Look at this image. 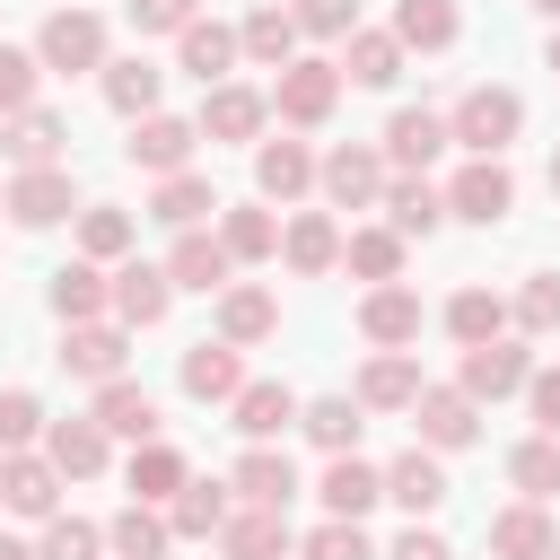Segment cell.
<instances>
[{"label":"cell","instance_id":"6da1fadb","mask_svg":"<svg viewBox=\"0 0 560 560\" xmlns=\"http://www.w3.org/2000/svg\"><path fill=\"white\" fill-rule=\"evenodd\" d=\"M446 131H455V149H472V158H499V149L525 131V96H516V88H472V96L446 114Z\"/></svg>","mask_w":560,"mask_h":560},{"label":"cell","instance_id":"7a4b0ae2","mask_svg":"<svg viewBox=\"0 0 560 560\" xmlns=\"http://www.w3.org/2000/svg\"><path fill=\"white\" fill-rule=\"evenodd\" d=\"M332 105H341V61H306V52H298V61L271 79V114L298 122V131L332 122Z\"/></svg>","mask_w":560,"mask_h":560},{"label":"cell","instance_id":"3957f363","mask_svg":"<svg viewBox=\"0 0 560 560\" xmlns=\"http://www.w3.org/2000/svg\"><path fill=\"white\" fill-rule=\"evenodd\" d=\"M315 184H324V201H332V210H376V201H385V149L341 140V149L315 166Z\"/></svg>","mask_w":560,"mask_h":560},{"label":"cell","instance_id":"277c9868","mask_svg":"<svg viewBox=\"0 0 560 560\" xmlns=\"http://www.w3.org/2000/svg\"><path fill=\"white\" fill-rule=\"evenodd\" d=\"M35 61L44 70H105V18L96 9H52L44 35H35Z\"/></svg>","mask_w":560,"mask_h":560},{"label":"cell","instance_id":"5b68a950","mask_svg":"<svg viewBox=\"0 0 560 560\" xmlns=\"http://www.w3.org/2000/svg\"><path fill=\"white\" fill-rule=\"evenodd\" d=\"M192 149H201V122H184V114H140L131 140H122V158H131L140 175H184Z\"/></svg>","mask_w":560,"mask_h":560},{"label":"cell","instance_id":"8992f818","mask_svg":"<svg viewBox=\"0 0 560 560\" xmlns=\"http://www.w3.org/2000/svg\"><path fill=\"white\" fill-rule=\"evenodd\" d=\"M516 210V175L499 166V158H472L455 184H446V219H472V228H499Z\"/></svg>","mask_w":560,"mask_h":560},{"label":"cell","instance_id":"52a82bcc","mask_svg":"<svg viewBox=\"0 0 560 560\" xmlns=\"http://www.w3.org/2000/svg\"><path fill=\"white\" fill-rule=\"evenodd\" d=\"M0 210H9L18 228H61V219L79 210V192H70V166H18V184L0 192Z\"/></svg>","mask_w":560,"mask_h":560},{"label":"cell","instance_id":"ba28073f","mask_svg":"<svg viewBox=\"0 0 560 560\" xmlns=\"http://www.w3.org/2000/svg\"><path fill=\"white\" fill-rule=\"evenodd\" d=\"M525 376H534V359H525V341H472L464 350V368H455V385L472 394V402H499V394H525Z\"/></svg>","mask_w":560,"mask_h":560},{"label":"cell","instance_id":"9c48e42d","mask_svg":"<svg viewBox=\"0 0 560 560\" xmlns=\"http://www.w3.org/2000/svg\"><path fill=\"white\" fill-rule=\"evenodd\" d=\"M411 420H420V446H438V455H455V446L481 438V402H472L464 385H420Z\"/></svg>","mask_w":560,"mask_h":560},{"label":"cell","instance_id":"30bf717a","mask_svg":"<svg viewBox=\"0 0 560 560\" xmlns=\"http://www.w3.org/2000/svg\"><path fill=\"white\" fill-rule=\"evenodd\" d=\"M192 122H201V140H254V131L271 122V96H262V88H245V79H219V88L201 96V114H192Z\"/></svg>","mask_w":560,"mask_h":560},{"label":"cell","instance_id":"8fae6325","mask_svg":"<svg viewBox=\"0 0 560 560\" xmlns=\"http://www.w3.org/2000/svg\"><path fill=\"white\" fill-rule=\"evenodd\" d=\"M166 280L175 289H228L236 280V254H228V236H210V228H175V254H166Z\"/></svg>","mask_w":560,"mask_h":560},{"label":"cell","instance_id":"7c38bea8","mask_svg":"<svg viewBox=\"0 0 560 560\" xmlns=\"http://www.w3.org/2000/svg\"><path fill=\"white\" fill-rule=\"evenodd\" d=\"M0 508H18V516H61V464L52 455H0Z\"/></svg>","mask_w":560,"mask_h":560},{"label":"cell","instance_id":"4fadbf2b","mask_svg":"<svg viewBox=\"0 0 560 560\" xmlns=\"http://www.w3.org/2000/svg\"><path fill=\"white\" fill-rule=\"evenodd\" d=\"M359 332H368L376 350H411V341H420V298H411L402 280H376V289L359 298Z\"/></svg>","mask_w":560,"mask_h":560},{"label":"cell","instance_id":"5bb4252c","mask_svg":"<svg viewBox=\"0 0 560 560\" xmlns=\"http://www.w3.org/2000/svg\"><path fill=\"white\" fill-rule=\"evenodd\" d=\"M298 411H306V402H298V394H289L280 376H245V394L228 402V420H236V429H245L254 446H271L280 429H298Z\"/></svg>","mask_w":560,"mask_h":560},{"label":"cell","instance_id":"9a60e30c","mask_svg":"<svg viewBox=\"0 0 560 560\" xmlns=\"http://www.w3.org/2000/svg\"><path fill=\"white\" fill-rule=\"evenodd\" d=\"M105 446H114V438H105L96 411H79V420H44V455L61 464V481H96V472H105Z\"/></svg>","mask_w":560,"mask_h":560},{"label":"cell","instance_id":"2e32d148","mask_svg":"<svg viewBox=\"0 0 560 560\" xmlns=\"http://www.w3.org/2000/svg\"><path fill=\"white\" fill-rule=\"evenodd\" d=\"M166 306H175V280H166V262H122L114 271V324H166Z\"/></svg>","mask_w":560,"mask_h":560},{"label":"cell","instance_id":"e0dca14e","mask_svg":"<svg viewBox=\"0 0 560 560\" xmlns=\"http://www.w3.org/2000/svg\"><path fill=\"white\" fill-rule=\"evenodd\" d=\"M271 332H280V298L254 289V280H228V289H219V341L254 350V341H271Z\"/></svg>","mask_w":560,"mask_h":560},{"label":"cell","instance_id":"ac0fdd59","mask_svg":"<svg viewBox=\"0 0 560 560\" xmlns=\"http://www.w3.org/2000/svg\"><path fill=\"white\" fill-rule=\"evenodd\" d=\"M131 324H61V368L70 376H88V385H105V376H122V341Z\"/></svg>","mask_w":560,"mask_h":560},{"label":"cell","instance_id":"d6986e66","mask_svg":"<svg viewBox=\"0 0 560 560\" xmlns=\"http://www.w3.org/2000/svg\"><path fill=\"white\" fill-rule=\"evenodd\" d=\"M228 490H236L245 508H289V499H298V464H289L280 446H245L236 472H228Z\"/></svg>","mask_w":560,"mask_h":560},{"label":"cell","instance_id":"ffe728a7","mask_svg":"<svg viewBox=\"0 0 560 560\" xmlns=\"http://www.w3.org/2000/svg\"><path fill=\"white\" fill-rule=\"evenodd\" d=\"M341 79L394 88V79H402V35H394V26H350V35H341Z\"/></svg>","mask_w":560,"mask_h":560},{"label":"cell","instance_id":"44dd1931","mask_svg":"<svg viewBox=\"0 0 560 560\" xmlns=\"http://www.w3.org/2000/svg\"><path fill=\"white\" fill-rule=\"evenodd\" d=\"M315 184V149L306 140H254V192L262 201H298Z\"/></svg>","mask_w":560,"mask_h":560},{"label":"cell","instance_id":"7402d4cb","mask_svg":"<svg viewBox=\"0 0 560 560\" xmlns=\"http://www.w3.org/2000/svg\"><path fill=\"white\" fill-rule=\"evenodd\" d=\"M280 262H289L298 280H324V271L341 262V228H332L324 210H298V219L280 228Z\"/></svg>","mask_w":560,"mask_h":560},{"label":"cell","instance_id":"603a6c76","mask_svg":"<svg viewBox=\"0 0 560 560\" xmlns=\"http://www.w3.org/2000/svg\"><path fill=\"white\" fill-rule=\"evenodd\" d=\"M184 394H192V402H236V394H245L236 341H192V350H184Z\"/></svg>","mask_w":560,"mask_h":560},{"label":"cell","instance_id":"cb8c5ba5","mask_svg":"<svg viewBox=\"0 0 560 560\" xmlns=\"http://www.w3.org/2000/svg\"><path fill=\"white\" fill-rule=\"evenodd\" d=\"M96 420H105V438L149 446V438H158V394L131 385V376H105V385H96Z\"/></svg>","mask_w":560,"mask_h":560},{"label":"cell","instance_id":"d4e9b609","mask_svg":"<svg viewBox=\"0 0 560 560\" xmlns=\"http://www.w3.org/2000/svg\"><path fill=\"white\" fill-rule=\"evenodd\" d=\"M219 551L228 560H289V508H236L219 525Z\"/></svg>","mask_w":560,"mask_h":560},{"label":"cell","instance_id":"484cf974","mask_svg":"<svg viewBox=\"0 0 560 560\" xmlns=\"http://www.w3.org/2000/svg\"><path fill=\"white\" fill-rule=\"evenodd\" d=\"M236 52H245V44H236V26H219V18H192V26L175 35V61H184L201 88H219V79L236 70Z\"/></svg>","mask_w":560,"mask_h":560},{"label":"cell","instance_id":"4316f807","mask_svg":"<svg viewBox=\"0 0 560 560\" xmlns=\"http://www.w3.org/2000/svg\"><path fill=\"white\" fill-rule=\"evenodd\" d=\"M61 140H70V122H61L52 105H18L9 131H0V149H9L18 166H61Z\"/></svg>","mask_w":560,"mask_h":560},{"label":"cell","instance_id":"83f0119b","mask_svg":"<svg viewBox=\"0 0 560 560\" xmlns=\"http://www.w3.org/2000/svg\"><path fill=\"white\" fill-rule=\"evenodd\" d=\"M446 140H455V131H446V114H429V105H402V114L385 122V158H394L402 175H420Z\"/></svg>","mask_w":560,"mask_h":560},{"label":"cell","instance_id":"f1b7e54d","mask_svg":"<svg viewBox=\"0 0 560 560\" xmlns=\"http://www.w3.org/2000/svg\"><path fill=\"white\" fill-rule=\"evenodd\" d=\"M438 219H446V192L429 175H385V228L394 236H438Z\"/></svg>","mask_w":560,"mask_h":560},{"label":"cell","instance_id":"f546056e","mask_svg":"<svg viewBox=\"0 0 560 560\" xmlns=\"http://www.w3.org/2000/svg\"><path fill=\"white\" fill-rule=\"evenodd\" d=\"M359 402H368V411H411V402H420V359H411V350H376V359L359 368Z\"/></svg>","mask_w":560,"mask_h":560},{"label":"cell","instance_id":"4dcf8cb0","mask_svg":"<svg viewBox=\"0 0 560 560\" xmlns=\"http://www.w3.org/2000/svg\"><path fill=\"white\" fill-rule=\"evenodd\" d=\"M315 499H324V516H368V508L385 499V472L359 464V455H332L324 481H315Z\"/></svg>","mask_w":560,"mask_h":560},{"label":"cell","instance_id":"1f68e13d","mask_svg":"<svg viewBox=\"0 0 560 560\" xmlns=\"http://www.w3.org/2000/svg\"><path fill=\"white\" fill-rule=\"evenodd\" d=\"M385 499H394V508H411V516L446 508V472H438V446H411V455H394V464H385Z\"/></svg>","mask_w":560,"mask_h":560},{"label":"cell","instance_id":"d6a6232c","mask_svg":"<svg viewBox=\"0 0 560 560\" xmlns=\"http://www.w3.org/2000/svg\"><path fill=\"white\" fill-rule=\"evenodd\" d=\"M298 35H306V26H298V18L280 9V0H262V9H254V18L236 26L245 61H262V70H289V61H298Z\"/></svg>","mask_w":560,"mask_h":560},{"label":"cell","instance_id":"836d02e7","mask_svg":"<svg viewBox=\"0 0 560 560\" xmlns=\"http://www.w3.org/2000/svg\"><path fill=\"white\" fill-rule=\"evenodd\" d=\"M105 306H114V280H105V271H96L88 254L52 271V315H61V324H96Z\"/></svg>","mask_w":560,"mask_h":560},{"label":"cell","instance_id":"e575fe53","mask_svg":"<svg viewBox=\"0 0 560 560\" xmlns=\"http://www.w3.org/2000/svg\"><path fill=\"white\" fill-rule=\"evenodd\" d=\"M228 516H236V508H228V481H184V490L166 499V525H175V542H210Z\"/></svg>","mask_w":560,"mask_h":560},{"label":"cell","instance_id":"d590c367","mask_svg":"<svg viewBox=\"0 0 560 560\" xmlns=\"http://www.w3.org/2000/svg\"><path fill=\"white\" fill-rule=\"evenodd\" d=\"M166 542H175V525H166V508H149V499H131V508L105 525V551H114V560H166Z\"/></svg>","mask_w":560,"mask_h":560},{"label":"cell","instance_id":"8d00e7d4","mask_svg":"<svg viewBox=\"0 0 560 560\" xmlns=\"http://www.w3.org/2000/svg\"><path fill=\"white\" fill-rule=\"evenodd\" d=\"M542 551H551V516H542V499H516V508L490 516V560H542Z\"/></svg>","mask_w":560,"mask_h":560},{"label":"cell","instance_id":"74e56055","mask_svg":"<svg viewBox=\"0 0 560 560\" xmlns=\"http://www.w3.org/2000/svg\"><path fill=\"white\" fill-rule=\"evenodd\" d=\"M210 210H228L219 192H210V175H158V192H149V219H166V228H201Z\"/></svg>","mask_w":560,"mask_h":560},{"label":"cell","instance_id":"f35d334b","mask_svg":"<svg viewBox=\"0 0 560 560\" xmlns=\"http://www.w3.org/2000/svg\"><path fill=\"white\" fill-rule=\"evenodd\" d=\"M122 481H131V499H149V508H166L192 472H184V455L166 446V438H149V446H131V464H122Z\"/></svg>","mask_w":560,"mask_h":560},{"label":"cell","instance_id":"ab89813d","mask_svg":"<svg viewBox=\"0 0 560 560\" xmlns=\"http://www.w3.org/2000/svg\"><path fill=\"white\" fill-rule=\"evenodd\" d=\"M394 35H402V52H446L464 35V18H455V0H394Z\"/></svg>","mask_w":560,"mask_h":560},{"label":"cell","instance_id":"60d3db41","mask_svg":"<svg viewBox=\"0 0 560 560\" xmlns=\"http://www.w3.org/2000/svg\"><path fill=\"white\" fill-rule=\"evenodd\" d=\"M158 88H166V70L158 61H105V105L122 114V122H140V114H158Z\"/></svg>","mask_w":560,"mask_h":560},{"label":"cell","instance_id":"b9f144b4","mask_svg":"<svg viewBox=\"0 0 560 560\" xmlns=\"http://www.w3.org/2000/svg\"><path fill=\"white\" fill-rule=\"evenodd\" d=\"M359 411H368L359 394H324V402H306V411H298V429H306L324 455H350V446H359Z\"/></svg>","mask_w":560,"mask_h":560},{"label":"cell","instance_id":"7bdbcfd3","mask_svg":"<svg viewBox=\"0 0 560 560\" xmlns=\"http://www.w3.org/2000/svg\"><path fill=\"white\" fill-rule=\"evenodd\" d=\"M219 236H228L236 262H271V254H280V219H271L262 201H236V210L219 219Z\"/></svg>","mask_w":560,"mask_h":560},{"label":"cell","instance_id":"ee69618b","mask_svg":"<svg viewBox=\"0 0 560 560\" xmlns=\"http://www.w3.org/2000/svg\"><path fill=\"white\" fill-rule=\"evenodd\" d=\"M79 254H88V262H122V254H131V210L88 201V210H79Z\"/></svg>","mask_w":560,"mask_h":560},{"label":"cell","instance_id":"f6af8a7d","mask_svg":"<svg viewBox=\"0 0 560 560\" xmlns=\"http://www.w3.org/2000/svg\"><path fill=\"white\" fill-rule=\"evenodd\" d=\"M341 262L376 289V280H394V271H402V236H394V228H350V236H341Z\"/></svg>","mask_w":560,"mask_h":560},{"label":"cell","instance_id":"bcb514c9","mask_svg":"<svg viewBox=\"0 0 560 560\" xmlns=\"http://www.w3.org/2000/svg\"><path fill=\"white\" fill-rule=\"evenodd\" d=\"M446 332H455L464 350H472V341H499V332H508V306H499L490 289H455V298H446Z\"/></svg>","mask_w":560,"mask_h":560},{"label":"cell","instance_id":"7dc6e473","mask_svg":"<svg viewBox=\"0 0 560 560\" xmlns=\"http://www.w3.org/2000/svg\"><path fill=\"white\" fill-rule=\"evenodd\" d=\"M508 481H516L525 499H551V490H560V438H525V446L508 455Z\"/></svg>","mask_w":560,"mask_h":560},{"label":"cell","instance_id":"c3c4849f","mask_svg":"<svg viewBox=\"0 0 560 560\" xmlns=\"http://www.w3.org/2000/svg\"><path fill=\"white\" fill-rule=\"evenodd\" d=\"M96 551H105V525H88V516H44L35 560H96Z\"/></svg>","mask_w":560,"mask_h":560},{"label":"cell","instance_id":"681fc988","mask_svg":"<svg viewBox=\"0 0 560 560\" xmlns=\"http://www.w3.org/2000/svg\"><path fill=\"white\" fill-rule=\"evenodd\" d=\"M298 551H306V560H376V542L359 534V516H324Z\"/></svg>","mask_w":560,"mask_h":560},{"label":"cell","instance_id":"f907efd6","mask_svg":"<svg viewBox=\"0 0 560 560\" xmlns=\"http://www.w3.org/2000/svg\"><path fill=\"white\" fill-rule=\"evenodd\" d=\"M44 438V402L26 394V385H9L0 394V455H18V446H35Z\"/></svg>","mask_w":560,"mask_h":560},{"label":"cell","instance_id":"816d5d0a","mask_svg":"<svg viewBox=\"0 0 560 560\" xmlns=\"http://www.w3.org/2000/svg\"><path fill=\"white\" fill-rule=\"evenodd\" d=\"M516 324H525V332H560V271H534V280L516 289Z\"/></svg>","mask_w":560,"mask_h":560},{"label":"cell","instance_id":"f5cc1de1","mask_svg":"<svg viewBox=\"0 0 560 560\" xmlns=\"http://www.w3.org/2000/svg\"><path fill=\"white\" fill-rule=\"evenodd\" d=\"M35 79H44V61H35V52H18V44H0V114L35 105Z\"/></svg>","mask_w":560,"mask_h":560},{"label":"cell","instance_id":"db71d44e","mask_svg":"<svg viewBox=\"0 0 560 560\" xmlns=\"http://www.w3.org/2000/svg\"><path fill=\"white\" fill-rule=\"evenodd\" d=\"M289 18H298L306 35H350V26H359V0H289Z\"/></svg>","mask_w":560,"mask_h":560},{"label":"cell","instance_id":"11a10c76","mask_svg":"<svg viewBox=\"0 0 560 560\" xmlns=\"http://www.w3.org/2000/svg\"><path fill=\"white\" fill-rule=\"evenodd\" d=\"M201 18V0H131V26L140 35H184Z\"/></svg>","mask_w":560,"mask_h":560},{"label":"cell","instance_id":"9f6ffc18","mask_svg":"<svg viewBox=\"0 0 560 560\" xmlns=\"http://www.w3.org/2000/svg\"><path fill=\"white\" fill-rule=\"evenodd\" d=\"M525 411H534L542 438H560V368H534L525 376Z\"/></svg>","mask_w":560,"mask_h":560},{"label":"cell","instance_id":"6f0895ef","mask_svg":"<svg viewBox=\"0 0 560 560\" xmlns=\"http://www.w3.org/2000/svg\"><path fill=\"white\" fill-rule=\"evenodd\" d=\"M385 560H455V551H446V534H429V525L411 516V534H394V551H385Z\"/></svg>","mask_w":560,"mask_h":560},{"label":"cell","instance_id":"680465c9","mask_svg":"<svg viewBox=\"0 0 560 560\" xmlns=\"http://www.w3.org/2000/svg\"><path fill=\"white\" fill-rule=\"evenodd\" d=\"M0 560H35V551H26V542H9V534H0Z\"/></svg>","mask_w":560,"mask_h":560},{"label":"cell","instance_id":"91938a15","mask_svg":"<svg viewBox=\"0 0 560 560\" xmlns=\"http://www.w3.org/2000/svg\"><path fill=\"white\" fill-rule=\"evenodd\" d=\"M534 9H542V18H551V26H560V0H534Z\"/></svg>","mask_w":560,"mask_h":560},{"label":"cell","instance_id":"94428289","mask_svg":"<svg viewBox=\"0 0 560 560\" xmlns=\"http://www.w3.org/2000/svg\"><path fill=\"white\" fill-rule=\"evenodd\" d=\"M551 70H560V26H551Z\"/></svg>","mask_w":560,"mask_h":560},{"label":"cell","instance_id":"6125c7cd","mask_svg":"<svg viewBox=\"0 0 560 560\" xmlns=\"http://www.w3.org/2000/svg\"><path fill=\"white\" fill-rule=\"evenodd\" d=\"M551 192H560V158H551Z\"/></svg>","mask_w":560,"mask_h":560},{"label":"cell","instance_id":"be15d7a7","mask_svg":"<svg viewBox=\"0 0 560 560\" xmlns=\"http://www.w3.org/2000/svg\"><path fill=\"white\" fill-rule=\"evenodd\" d=\"M542 560H560V534H551V551H542Z\"/></svg>","mask_w":560,"mask_h":560}]
</instances>
